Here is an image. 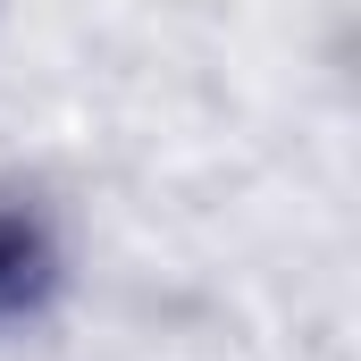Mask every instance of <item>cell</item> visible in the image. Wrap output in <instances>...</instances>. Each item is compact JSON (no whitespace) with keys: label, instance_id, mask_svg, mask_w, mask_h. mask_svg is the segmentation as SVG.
Masks as SVG:
<instances>
[{"label":"cell","instance_id":"obj_1","mask_svg":"<svg viewBox=\"0 0 361 361\" xmlns=\"http://www.w3.org/2000/svg\"><path fill=\"white\" fill-rule=\"evenodd\" d=\"M51 235H42V219L34 210H0V319H17V311H34L42 294H51Z\"/></svg>","mask_w":361,"mask_h":361}]
</instances>
